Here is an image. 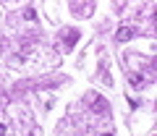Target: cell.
I'll return each instance as SVG.
<instances>
[{"label":"cell","instance_id":"cell-1","mask_svg":"<svg viewBox=\"0 0 157 136\" xmlns=\"http://www.w3.org/2000/svg\"><path fill=\"white\" fill-rule=\"evenodd\" d=\"M78 37H81V34H78L76 29H66V32H63V40H66V47H68V50L78 42Z\"/></svg>","mask_w":157,"mask_h":136},{"label":"cell","instance_id":"cell-2","mask_svg":"<svg viewBox=\"0 0 157 136\" xmlns=\"http://www.w3.org/2000/svg\"><path fill=\"white\" fill-rule=\"evenodd\" d=\"M131 37H134V29H121V32L115 34V40H118V42H128Z\"/></svg>","mask_w":157,"mask_h":136},{"label":"cell","instance_id":"cell-3","mask_svg":"<svg viewBox=\"0 0 157 136\" xmlns=\"http://www.w3.org/2000/svg\"><path fill=\"white\" fill-rule=\"evenodd\" d=\"M144 84H147V79H144L141 74H134V76H131V86H136V89H141Z\"/></svg>","mask_w":157,"mask_h":136},{"label":"cell","instance_id":"cell-4","mask_svg":"<svg viewBox=\"0 0 157 136\" xmlns=\"http://www.w3.org/2000/svg\"><path fill=\"white\" fill-rule=\"evenodd\" d=\"M92 100L97 102V110H102V113H105V110H107V105H105V100H102L100 94H94V97H92ZM94 102H92V105H94Z\"/></svg>","mask_w":157,"mask_h":136},{"label":"cell","instance_id":"cell-5","mask_svg":"<svg viewBox=\"0 0 157 136\" xmlns=\"http://www.w3.org/2000/svg\"><path fill=\"white\" fill-rule=\"evenodd\" d=\"M0 136H6V126L3 123H0Z\"/></svg>","mask_w":157,"mask_h":136},{"label":"cell","instance_id":"cell-6","mask_svg":"<svg viewBox=\"0 0 157 136\" xmlns=\"http://www.w3.org/2000/svg\"><path fill=\"white\" fill-rule=\"evenodd\" d=\"M102 136H113V134H102Z\"/></svg>","mask_w":157,"mask_h":136}]
</instances>
